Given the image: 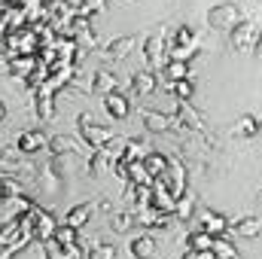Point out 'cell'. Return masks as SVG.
Wrapping results in <instances>:
<instances>
[{"mask_svg": "<svg viewBox=\"0 0 262 259\" xmlns=\"http://www.w3.org/2000/svg\"><path fill=\"white\" fill-rule=\"evenodd\" d=\"M76 125H79V137L85 140L89 149H104V146H110L113 137H116V131L113 128H101V125H95L92 113H79Z\"/></svg>", "mask_w": 262, "mask_h": 259, "instance_id": "6da1fadb", "label": "cell"}, {"mask_svg": "<svg viewBox=\"0 0 262 259\" xmlns=\"http://www.w3.org/2000/svg\"><path fill=\"white\" fill-rule=\"evenodd\" d=\"M6 52L12 58L15 55H37V31L34 28H21V31L6 34Z\"/></svg>", "mask_w": 262, "mask_h": 259, "instance_id": "7a4b0ae2", "label": "cell"}, {"mask_svg": "<svg viewBox=\"0 0 262 259\" xmlns=\"http://www.w3.org/2000/svg\"><path fill=\"white\" fill-rule=\"evenodd\" d=\"M238 21H241V15H238V6L235 3H220V6H213L207 12V25L213 31H232Z\"/></svg>", "mask_w": 262, "mask_h": 259, "instance_id": "3957f363", "label": "cell"}, {"mask_svg": "<svg viewBox=\"0 0 262 259\" xmlns=\"http://www.w3.org/2000/svg\"><path fill=\"white\" fill-rule=\"evenodd\" d=\"M165 34H168V28H159V34H152V37H146V43H143V58H146V70H152V67H162L165 64V46H168V40H165Z\"/></svg>", "mask_w": 262, "mask_h": 259, "instance_id": "277c9868", "label": "cell"}, {"mask_svg": "<svg viewBox=\"0 0 262 259\" xmlns=\"http://www.w3.org/2000/svg\"><path fill=\"white\" fill-rule=\"evenodd\" d=\"M28 217H31V226H34V238H40V241L52 238V232H55V217H52L46 207L31 204V207H28Z\"/></svg>", "mask_w": 262, "mask_h": 259, "instance_id": "5b68a950", "label": "cell"}, {"mask_svg": "<svg viewBox=\"0 0 262 259\" xmlns=\"http://www.w3.org/2000/svg\"><path fill=\"white\" fill-rule=\"evenodd\" d=\"M256 34H259L256 21H253V18H247V21L241 18V21L232 28V49H235V52H247V49H253Z\"/></svg>", "mask_w": 262, "mask_h": 259, "instance_id": "8992f818", "label": "cell"}, {"mask_svg": "<svg viewBox=\"0 0 262 259\" xmlns=\"http://www.w3.org/2000/svg\"><path fill=\"white\" fill-rule=\"evenodd\" d=\"M198 232H207L210 238H226L229 220L216 210H198Z\"/></svg>", "mask_w": 262, "mask_h": 259, "instance_id": "52a82bcc", "label": "cell"}, {"mask_svg": "<svg viewBox=\"0 0 262 259\" xmlns=\"http://www.w3.org/2000/svg\"><path fill=\"white\" fill-rule=\"evenodd\" d=\"M46 146H49V137H46L40 128L21 131V134L15 137V149L25 153V156H34V153H40V149H46Z\"/></svg>", "mask_w": 262, "mask_h": 259, "instance_id": "ba28073f", "label": "cell"}, {"mask_svg": "<svg viewBox=\"0 0 262 259\" xmlns=\"http://www.w3.org/2000/svg\"><path fill=\"white\" fill-rule=\"evenodd\" d=\"M143 125L149 131H156V134L171 131V128H183L174 113H162V110H146V113H143Z\"/></svg>", "mask_w": 262, "mask_h": 259, "instance_id": "9c48e42d", "label": "cell"}, {"mask_svg": "<svg viewBox=\"0 0 262 259\" xmlns=\"http://www.w3.org/2000/svg\"><path fill=\"white\" fill-rule=\"evenodd\" d=\"M104 110L113 116V119H128V110H131V104H128V98H125V92H107L104 95Z\"/></svg>", "mask_w": 262, "mask_h": 259, "instance_id": "30bf717a", "label": "cell"}, {"mask_svg": "<svg viewBox=\"0 0 262 259\" xmlns=\"http://www.w3.org/2000/svg\"><path fill=\"white\" fill-rule=\"evenodd\" d=\"M131 89H134L137 98H146V95H152V92L159 89V76L143 67V70H137V73L131 76Z\"/></svg>", "mask_w": 262, "mask_h": 259, "instance_id": "8fae6325", "label": "cell"}, {"mask_svg": "<svg viewBox=\"0 0 262 259\" xmlns=\"http://www.w3.org/2000/svg\"><path fill=\"white\" fill-rule=\"evenodd\" d=\"M92 207H95V201H82V204H73L70 210H67L64 217V226H70V229H82L85 223H89V217H92Z\"/></svg>", "mask_w": 262, "mask_h": 259, "instance_id": "7c38bea8", "label": "cell"}, {"mask_svg": "<svg viewBox=\"0 0 262 259\" xmlns=\"http://www.w3.org/2000/svg\"><path fill=\"white\" fill-rule=\"evenodd\" d=\"M131 49H134V37H113L107 46H104V58H110V61H119V58H125Z\"/></svg>", "mask_w": 262, "mask_h": 259, "instance_id": "4fadbf2b", "label": "cell"}, {"mask_svg": "<svg viewBox=\"0 0 262 259\" xmlns=\"http://www.w3.org/2000/svg\"><path fill=\"white\" fill-rule=\"evenodd\" d=\"M143 168H146V174H149L152 180H159V177H165V171H168V156H162V153L149 149V153H146V159H143Z\"/></svg>", "mask_w": 262, "mask_h": 259, "instance_id": "5bb4252c", "label": "cell"}, {"mask_svg": "<svg viewBox=\"0 0 262 259\" xmlns=\"http://www.w3.org/2000/svg\"><path fill=\"white\" fill-rule=\"evenodd\" d=\"M162 73H165V79H168V82H177V79H192V70H189V64H186V61H174V58H165Z\"/></svg>", "mask_w": 262, "mask_h": 259, "instance_id": "9a60e30c", "label": "cell"}, {"mask_svg": "<svg viewBox=\"0 0 262 259\" xmlns=\"http://www.w3.org/2000/svg\"><path fill=\"white\" fill-rule=\"evenodd\" d=\"M259 232H262V223H259V220H256V217H244L235 229H229V232H226V238H232V235H241V238H256Z\"/></svg>", "mask_w": 262, "mask_h": 259, "instance_id": "2e32d148", "label": "cell"}, {"mask_svg": "<svg viewBox=\"0 0 262 259\" xmlns=\"http://www.w3.org/2000/svg\"><path fill=\"white\" fill-rule=\"evenodd\" d=\"M34 67H37V55H15V58L9 61V67H6V70H9L15 79H25Z\"/></svg>", "mask_w": 262, "mask_h": 259, "instance_id": "e0dca14e", "label": "cell"}, {"mask_svg": "<svg viewBox=\"0 0 262 259\" xmlns=\"http://www.w3.org/2000/svg\"><path fill=\"white\" fill-rule=\"evenodd\" d=\"M232 134H235V137H256V134H259V119H256L253 113H244V116L232 125Z\"/></svg>", "mask_w": 262, "mask_h": 259, "instance_id": "ac0fdd59", "label": "cell"}, {"mask_svg": "<svg viewBox=\"0 0 262 259\" xmlns=\"http://www.w3.org/2000/svg\"><path fill=\"white\" fill-rule=\"evenodd\" d=\"M128 250H131V256L134 259H149L152 253H156V244H152L149 235H137V238H131Z\"/></svg>", "mask_w": 262, "mask_h": 259, "instance_id": "d6986e66", "label": "cell"}, {"mask_svg": "<svg viewBox=\"0 0 262 259\" xmlns=\"http://www.w3.org/2000/svg\"><path fill=\"white\" fill-rule=\"evenodd\" d=\"M174 217L180 220V223H189L192 217H195V198L189 192H183L177 201H174Z\"/></svg>", "mask_w": 262, "mask_h": 259, "instance_id": "ffe728a7", "label": "cell"}, {"mask_svg": "<svg viewBox=\"0 0 262 259\" xmlns=\"http://www.w3.org/2000/svg\"><path fill=\"white\" fill-rule=\"evenodd\" d=\"M92 89L101 92V95H107V92H116L119 82H116V76H113L110 70H95V76H92Z\"/></svg>", "mask_w": 262, "mask_h": 259, "instance_id": "44dd1931", "label": "cell"}, {"mask_svg": "<svg viewBox=\"0 0 262 259\" xmlns=\"http://www.w3.org/2000/svg\"><path fill=\"white\" fill-rule=\"evenodd\" d=\"M168 89H171V95H174L180 104H189V101L195 98V82H192V79H177V82H168Z\"/></svg>", "mask_w": 262, "mask_h": 259, "instance_id": "7402d4cb", "label": "cell"}, {"mask_svg": "<svg viewBox=\"0 0 262 259\" xmlns=\"http://www.w3.org/2000/svg\"><path fill=\"white\" fill-rule=\"evenodd\" d=\"M34 104H37V116H40L43 122H49V119H55V101H52V95H43V92H34Z\"/></svg>", "mask_w": 262, "mask_h": 259, "instance_id": "603a6c76", "label": "cell"}, {"mask_svg": "<svg viewBox=\"0 0 262 259\" xmlns=\"http://www.w3.org/2000/svg\"><path fill=\"white\" fill-rule=\"evenodd\" d=\"M110 159H113V149H110V146L95 149V153H92V159H89V174H104V171H107V165H110Z\"/></svg>", "mask_w": 262, "mask_h": 259, "instance_id": "cb8c5ba5", "label": "cell"}, {"mask_svg": "<svg viewBox=\"0 0 262 259\" xmlns=\"http://www.w3.org/2000/svg\"><path fill=\"white\" fill-rule=\"evenodd\" d=\"M46 149H52V156H67V153H76V149H79V140H73V137H67V134H58V137L49 140Z\"/></svg>", "mask_w": 262, "mask_h": 259, "instance_id": "d4e9b609", "label": "cell"}, {"mask_svg": "<svg viewBox=\"0 0 262 259\" xmlns=\"http://www.w3.org/2000/svg\"><path fill=\"white\" fill-rule=\"evenodd\" d=\"M146 153H149L146 143H140V140H125V149L119 153V159H122V162H143Z\"/></svg>", "mask_w": 262, "mask_h": 259, "instance_id": "484cf974", "label": "cell"}, {"mask_svg": "<svg viewBox=\"0 0 262 259\" xmlns=\"http://www.w3.org/2000/svg\"><path fill=\"white\" fill-rule=\"evenodd\" d=\"M76 229H70V226H55V232H52V241L61 247V250H67V247H73L76 244Z\"/></svg>", "mask_w": 262, "mask_h": 259, "instance_id": "4316f807", "label": "cell"}, {"mask_svg": "<svg viewBox=\"0 0 262 259\" xmlns=\"http://www.w3.org/2000/svg\"><path fill=\"white\" fill-rule=\"evenodd\" d=\"M18 229H21V223H18V213L12 217V220H6V223H0V250L9 244V241H15V235H18Z\"/></svg>", "mask_w": 262, "mask_h": 259, "instance_id": "83f0119b", "label": "cell"}, {"mask_svg": "<svg viewBox=\"0 0 262 259\" xmlns=\"http://www.w3.org/2000/svg\"><path fill=\"white\" fill-rule=\"evenodd\" d=\"M192 43H198V40H195V34H192V28H186V25H180L174 31V37L168 40V46H174V49H183V46H192Z\"/></svg>", "mask_w": 262, "mask_h": 259, "instance_id": "f1b7e54d", "label": "cell"}, {"mask_svg": "<svg viewBox=\"0 0 262 259\" xmlns=\"http://www.w3.org/2000/svg\"><path fill=\"white\" fill-rule=\"evenodd\" d=\"M125 165H128V183H137V186H149L152 183V177L146 174L143 162H125Z\"/></svg>", "mask_w": 262, "mask_h": 259, "instance_id": "f546056e", "label": "cell"}, {"mask_svg": "<svg viewBox=\"0 0 262 259\" xmlns=\"http://www.w3.org/2000/svg\"><path fill=\"white\" fill-rule=\"evenodd\" d=\"M213 256L216 259H238V250H235V244L229 241V238H213Z\"/></svg>", "mask_w": 262, "mask_h": 259, "instance_id": "4dcf8cb0", "label": "cell"}, {"mask_svg": "<svg viewBox=\"0 0 262 259\" xmlns=\"http://www.w3.org/2000/svg\"><path fill=\"white\" fill-rule=\"evenodd\" d=\"M95 12H107V0H79L76 3V15H82V18H89Z\"/></svg>", "mask_w": 262, "mask_h": 259, "instance_id": "1f68e13d", "label": "cell"}, {"mask_svg": "<svg viewBox=\"0 0 262 259\" xmlns=\"http://www.w3.org/2000/svg\"><path fill=\"white\" fill-rule=\"evenodd\" d=\"M210 247H213V238H210V235H207V232H192V235H189V250H195V253H201V250H210Z\"/></svg>", "mask_w": 262, "mask_h": 259, "instance_id": "d6a6232c", "label": "cell"}, {"mask_svg": "<svg viewBox=\"0 0 262 259\" xmlns=\"http://www.w3.org/2000/svg\"><path fill=\"white\" fill-rule=\"evenodd\" d=\"M131 226H134V217H131V213L113 210V229H116V232H128Z\"/></svg>", "mask_w": 262, "mask_h": 259, "instance_id": "836d02e7", "label": "cell"}, {"mask_svg": "<svg viewBox=\"0 0 262 259\" xmlns=\"http://www.w3.org/2000/svg\"><path fill=\"white\" fill-rule=\"evenodd\" d=\"M85 259H116V247L113 244H98L95 250H89Z\"/></svg>", "mask_w": 262, "mask_h": 259, "instance_id": "e575fe53", "label": "cell"}, {"mask_svg": "<svg viewBox=\"0 0 262 259\" xmlns=\"http://www.w3.org/2000/svg\"><path fill=\"white\" fill-rule=\"evenodd\" d=\"M43 253H46V259H64V250H61L52 238H46V241H43Z\"/></svg>", "mask_w": 262, "mask_h": 259, "instance_id": "d590c367", "label": "cell"}, {"mask_svg": "<svg viewBox=\"0 0 262 259\" xmlns=\"http://www.w3.org/2000/svg\"><path fill=\"white\" fill-rule=\"evenodd\" d=\"M113 171H116V177H119V180H128V165H125L119 156H116V162H113Z\"/></svg>", "mask_w": 262, "mask_h": 259, "instance_id": "8d00e7d4", "label": "cell"}, {"mask_svg": "<svg viewBox=\"0 0 262 259\" xmlns=\"http://www.w3.org/2000/svg\"><path fill=\"white\" fill-rule=\"evenodd\" d=\"M253 55H256V58H262V31L256 34V40H253Z\"/></svg>", "mask_w": 262, "mask_h": 259, "instance_id": "74e56055", "label": "cell"}, {"mask_svg": "<svg viewBox=\"0 0 262 259\" xmlns=\"http://www.w3.org/2000/svg\"><path fill=\"white\" fill-rule=\"evenodd\" d=\"M198 259H216V256H213V250H201V253H198Z\"/></svg>", "mask_w": 262, "mask_h": 259, "instance_id": "f35d334b", "label": "cell"}, {"mask_svg": "<svg viewBox=\"0 0 262 259\" xmlns=\"http://www.w3.org/2000/svg\"><path fill=\"white\" fill-rule=\"evenodd\" d=\"M180 259H198V253H195V250H186V253H183Z\"/></svg>", "mask_w": 262, "mask_h": 259, "instance_id": "ab89813d", "label": "cell"}, {"mask_svg": "<svg viewBox=\"0 0 262 259\" xmlns=\"http://www.w3.org/2000/svg\"><path fill=\"white\" fill-rule=\"evenodd\" d=\"M3 119H6V104L0 101V122H3Z\"/></svg>", "mask_w": 262, "mask_h": 259, "instance_id": "60d3db41", "label": "cell"}, {"mask_svg": "<svg viewBox=\"0 0 262 259\" xmlns=\"http://www.w3.org/2000/svg\"><path fill=\"white\" fill-rule=\"evenodd\" d=\"M3 201H6V192H3V183H0V204H3Z\"/></svg>", "mask_w": 262, "mask_h": 259, "instance_id": "b9f144b4", "label": "cell"}, {"mask_svg": "<svg viewBox=\"0 0 262 259\" xmlns=\"http://www.w3.org/2000/svg\"><path fill=\"white\" fill-rule=\"evenodd\" d=\"M43 3H46V6H49V3H55V0H43Z\"/></svg>", "mask_w": 262, "mask_h": 259, "instance_id": "7bdbcfd3", "label": "cell"}, {"mask_svg": "<svg viewBox=\"0 0 262 259\" xmlns=\"http://www.w3.org/2000/svg\"><path fill=\"white\" fill-rule=\"evenodd\" d=\"M259 131H262V119H259Z\"/></svg>", "mask_w": 262, "mask_h": 259, "instance_id": "ee69618b", "label": "cell"}, {"mask_svg": "<svg viewBox=\"0 0 262 259\" xmlns=\"http://www.w3.org/2000/svg\"><path fill=\"white\" fill-rule=\"evenodd\" d=\"M256 3H259V0H256Z\"/></svg>", "mask_w": 262, "mask_h": 259, "instance_id": "f6af8a7d", "label": "cell"}]
</instances>
